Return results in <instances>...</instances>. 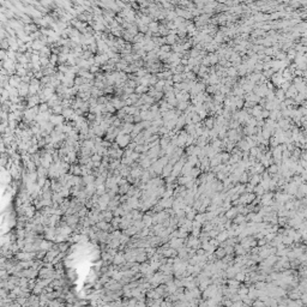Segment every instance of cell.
<instances>
[{
  "instance_id": "obj_2",
  "label": "cell",
  "mask_w": 307,
  "mask_h": 307,
  "mask_svg": "<svg viewBox=\"0 0 307 307\" xmlns=\"http://www.w3.org/2000/svg\"><path fill=\"white\" fill-rule=\"evenodd\" d=\"M128 142H130V137H124V136H119L118 139H116V144H120L121 148H125L128 145Z\"/></svg>"
},
{
  "instance_id": "obj_3",
  "label": "cell",
  "mask_w": 307,
  "mask_h": 307,
  "mask_svg": "<svg viewBox=\"0 0 307 307\" xmlns=\"http://www.w3.org/2000/svg\"><path fill=\"white\" fill-rule=\"evenodd\" d=\"M59 245V250L60 252H66L67 251V248L70 247V245L67 244V242H60V244H58Z\"/></svg>"
},
{
  "instance_id": "obj_1",
  "label": "cell",
  "mask_w": 307,
  "mask_h": 307,
  "mask_svg": "<svg viewBox=\"0 0 307 307\" xmlns=\"http://www.w3.org/2000/svg\"><path fill=\"white\" fill-rule=\"evenodd\" d=\"M124 263H126V257L125 254L123 253V252H120V253H116L115 256H114V258H113V264L114 265H123Z\"/></svg>"
}]
</instances>
